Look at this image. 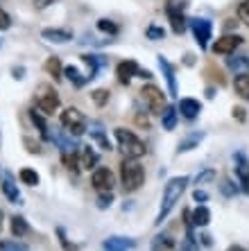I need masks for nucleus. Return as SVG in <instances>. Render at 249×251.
I'll use <instances>...</instances> for the list:
<instances>
[{
	"instance_id": "nucleus-1",
	"label": "nucleus",
	"mask_w": 249,
	"mask_h": 251,
	"mask_svg": "<svg viewBox=\"0 0 249 251\" xmlns=\"http://www.w3.org/2000/svg\"><path fill=\"white\" fill-rule=\"evenodd\" d=\"M186 186H188V176H174V179H170L168 183H166V190H163V199H161V208H159V215L157 220H154V224H163L166 222V217L170 215V210L174 208V204L181 199V195H184Z\"/></svg>"
},
{
	"instance_id": "nucleus-2",
	"label": "nucleus",
	"mask_w": 249,
	"mask_h": 251,
	"mask_svg": "<svg viewBox=\"0 0 249 251\" xmlns=\"http://www.w3.org/2000/svg\"><path fill=\"white\" fill-rule=\"evenodd\" d=\"M113 138L118 143V150H120L122 158H140L147 152L145 143L134 131H129V129H122V127L113 129Z\"/></svg>"
},
{
	"instance_id": "nucleus-3",
	"label": "nucleus",
	"mask_w": 249,
	"mask_h": 251,
	"mask_svg": "<svg viewBox=\"0 0 249 251\" xmlns=\"http://www.w3.org/2000/svg\"><path fill=\"white\" fill-rule=\"evenodd\" d=\"M120 181L125 193H134L145 183V168L138 158H125L120 163Z\"/></svg>"
},
{
	"instance_id": "nucleus-4",
	"label": "nucleus",
	"mask_w": 249,
	"mask_h": 251,
	"mask_svg": "<svg viewBox=\"0 0 249 251\" xmlns=\"http://www.w3.org/2000/svg\"><path fill=\"white\" fill-rule=\"evenodd\" d=\"M59 120H61V127H64L68 134H73V136H82L84 131H86V127H88L86 118H84V113H82L77 106H68V109H64Z\"/></svg>"
},
{
	"instance_id": "nucleus-5",
	"label": "nucleus",
	"mask_w": 249,
	"mask_h": 251,
	"mask_svg": "<svg viewBox=\"0 0 249 251\" xmlns=\"http://www.w3.org/2000/svg\"><path fill=\"white\" fill-rule=\"evenodd\" d=\"M36 109H39L43 116H53L55 111L59 109V95L55 88L41 84L39 93H36Z\"/></svg>"
},
{
	"instance_id": "nucleus-6",
	"label": "nucleus",
	"mask_w": 249,
	"mask_h": 251,
	"mask_svg": "<svg viewBox=\"0 0 249 251\" xmlns=\"http://www.w3.org/2000/svg\"><path fill=\"white\" fill-rule=\"evenodd\" d=\"M140 98L147 102L152 113H159L161 109H166V95H163V91L159 86H154V84H145V86L140 88Z\"/></svg>"
},
{
	"instance_id": "nucleus-7",
	"label": "nucleus",
	"mask_w": 249,
	"mask_h": 251,
	"mask_svg": "<svg viewBox=\"0 0 249 251\" xmlns=\"http://www.w3.org/2000/svg\"><path fill=\"white\" fill-rule=\"evenodd\" d=\"M191 29H193V36L197 39V46L206 50L209 48V39H211V32H213V23L206 21V18H191Z\"/></svg>"
},
{
	"instance_id": "nucleus-8",
	"label": "nucleus",
	"mask_w": 249,
	"mask_h": 251,
	"mask_svg": "<svg viewBox=\"0 0 249 251\" xmlns=\"http://www.w3.org/2000/svg\"><path fill=\"white\" fill-rule=\"evenodd\" d=\"M91 183L93 188L98 190V193H111L113 190V186H116V176H113V172H111L109 168H95L93 170V176H91Z\"/></svg>"
},
{
	"instance_id": "nucleus-9",
	"label": "nucleus",
	"mask_w": 249,
	"mask_h": 251,
	"mask_svg": "<svg viewBox=\"0 0 249 251\" xmlns=\"http://www.w3.org/2000/svg\"><path fill=\"white\" fill-rule=\"evenodd\" d=\"M240 43H243V39L238 34H224L213 43V52L215 54H233Z\"/></svg>"
},
{
	"instance_id": "nucleus-10",
	"label": "nucleus",
	"mask_w": 249,
	"mask_h": 251,
	"mask_svg": "<svg viewBox=\"0 0 249 251\" xmlns=\"http://www.w3.org/2000/svg\"><path fill=\"white\" fill-rule=\"evenodd\" d=\"M70 136H73V134H68L66 129H57V131H50V140H55V143H57V147L61 150V154L77 152V150H75L77 143L70 138Z\"/></svg>"
},
{
	"instance_id": "nucleus-11",
	"label": "nucleus",
	"mask_w": 249,
	"mask_h": 251,
	"mask_svg": "<svg viewBox=\"0 0 249 251\" xmlns=\"http://www.w3.org/2000/svg\"><path fill=\"white\" fill-rule=\"evenodd\" d=\"M138 64L134 61V59H125V61H120L116 68V75H118V82L120 84H129L134 79V77L138 75Z\"/></svg>"
},
{
	"instance_id": "nucleus-12",
	"label": "nucleus",
	"mask_w": 249,
	"mask_h": 251,
	"mask_svg": "<svg viewBox=\"0 0 249 251\" xmlns=\"http://www.w3.org/2000/svg\"><path fill=\"white\" fill-rule=\"evenodd\" d=\"M166 12H168V18H170L172 29L177 32V34H181V32L186 29V16H184V12H181V7H177V9H174V0H168Z\"/></svg>"
},
{
	"instance_id": "nucleus-13",
	"label": "nucleus",
	"mask_w": 249,
	"mask_h": 251,
	"mask_svg": "<svg viewBox=\"0 0 249 251\" xmlns=\"http://www.w3.org/2000/svg\"><path fill=\"white\" fill-rule=\"evenodd\" d=\"M159 66H161L163 77H166V82H168L170 95H172V98H177V93H179V84H177V79H174V68H172V64H170L166 57H161V54H159Z\"/></svg>"
},
{
	"instance_id": "nucleus-14",
	"label": "nucleus",
	"mask_w": 249,
	"mask_h": 251,
	"mask_svg": "<svg viewBox=\"0 0 249 251\" xmlns=\"http://www.w3.org/2000/svg\"><path fill=\"white\" fill-rule=\"evenodd\" d=\"M136 247L132 238H120V235H113V238H107L102 242V249L105 251H132Z\"/></svg>"
},
{
	"instance_id": "nucleus-15",
	"label": "nucleus",
	"mask_w": 249,
	"mask_h": 251,
	"mask_svg": "<svg viewBox=\"0 0 249 251\" xmlns=\"http://www.w3.org/2000/svg\"><path fill=\"white\" fill-rule=\"evenodd\" d=\"M41 36L50 43H68L70 39H73V32L64 29V27H46L41 32Z\"/></svg>"
},
{
	"instance_id": "nucleus-16",
	"label": "nucleus",
	"mask_w": 249,
	"mask_h": 251,
	"mask_svg": "<svg viewBox=\"0 0 249 251\" xmlns=\"http://www.w3.org/2000/svg\"><path fill=\"white\" fill-rule=\"evenodd\" d=\"M177 111H179L184 118H188V120H195V118L199 116V111H202V104H199L195 98H181Z\"/></svg>"
},
{
	"instance_id": "nucleus-17",
	"label": "nucleus",
	"mask_w": 249,
	"mask_h": 251,
	"mask_svg": "<svg viewBox=\"0 0 249 251\" xmlns=\"http://www.w3.org/2000/svg\"><path fill=\"white\" fill-rule=\"evenodd\" d=\"M88 134H91V138L98 143L105 152H109V150H113V145L109 143V138H107V134H105V127L100 123H88V129H86Z\"/></svg>"
},
{
	"instance_id": "nucleus-18",
	"label": "nucleus",
	"mask_w": 249,
	"mask_h": 251,
	"mask_svg": "<svg viewBox=\"0 0 249 251\" xmlns=\"http://www.w3.org/2000/svg\"><path fill=\"white\" fill-rule=\"evenodd\" d=\"M0 186H2V193H5V197L9 199L12 204H23V201H21V193H18V186L14 183V179H12L9 172L2 175V183H0Z\"/></svg>"
},
{
	"instance_id": "nucleus-19",
	"label": "nucleus",
	"mask_w": 249,
	"mask_h": 251,
	"mask_svg": "<svg viewBox=\"0 0 249 251\" xmlns=\"http://www.w3.org/2000/svg\"><path fill=\"white\" fill-rule=\"evenodd\" d=\"M174 249H177V240L168 231H163V233H159L152 240V251H174Z\"/></svg>"
},
{
	"instance_id": "nucleus-20",
	"label": "nucleus",
	"mask_w": 249,
	"mask_h": 251,
	"mask_svg": "<svg viewBox=\"0 0 249 251\" xmlns=\"http://www.w3.org/2000/svg\"><path fill=\"white\" fill-rule=\"evenodd\" d=\"M82 61H84V64H88V68H91V73H88V77H86L88 82L98 75V70L102 68V66H107V59L100 57V54H82Z\"/></svg>"
},
{
	"instance_id": "nucleus-21",
	"label": "nucleus",
	"mask_w": 249,
	"mask_h": 251,
	"mask_svg": "<svg viewBox=\"0 0 249 251\" xmlns=\"http://www.w3.org/2000/svg\"><path fill=\"white\" fill-rule=\"evenodd\" d=\"M236 175L243 183V188L249 193V161H245L243 154H236Z\"/></svg>"
},
{
	"instance_id": "nucleus-22",
	"label": "nucleus",
	"mask_w": 249,
	"mask_h": 251,
	"mask_svg": "<svg viewBox=\"0 0 249 251\" xmlns=\"http://www.w3.org/2000/svg\"><path fill=\"white\" fill-rule=\"evenodd\" d=\"M226 66L236 73V75H249V57H229L226 59Z\"/></svg>"
},
{
	"instance_id": "nucleus-23",
	"label": "nucleus",
	"mask_w": 249,
	"mask_h": 251,
	"mask_svg": "<svg viewBox=\"0 0 249 251\" xmlns=\"http://www.w3.org/2000/svg\"><path fill=\"white\" fill-rule=\"evenodd\" d=\"M29 118H32V123H34L36 129H39L41 138L50 140V131H48V123H46V118H43V113H41L39 109H29Z\"/></svg>"
},
{
	"instance_id": "nucleus-24",
	"label": "nucleus",
	"mask_w": 249,
	"mask_h": 251,
	"mask_svg": "<svg viewBox=\"0 0 249 251\" xmlns=\"http://www.w3.org/2000/svg\"><path fill=\"white\" fill-rule=\"evenodd\" d=\"M191 222L195 224V226H206V224L211 222V210L204 204L197 206V208L193 210V215H191Z\"/></svg>"
},
{
	"instance_id": "nucleus-25",
	"label": "nucleus",
	"mask_w": 249,
	"mask_h": 251,
	"mask_svg": "<svg viewBox=\"0 0 249 251\" xmlns=\"http://www.w3.org/2000/svg\"><path fill=\"white\" fill-rule=\"evenodd\" d=\"M46 73L53 77L55 82H61V77H64V68H61V61L59 57H50L46 61Z\"/></svg>"
},
{
	"instance_id": "nucleus-26",
	"label": "nucleus",
	"mask_w": 249,
	"mask_h": 251,
	"mask_svg": "<svg viewBox=\"0 0 249 251\" xmlns=\"http://www.w3.org/2000/svg\"><path fill=\"white\" fill-rule=\"evenodd\" d=\"M80 165H82V170H93L95 165H98V154L93 152L88 145L84 147L82 154H80Z\"/></svg>"
},
{
	"instance_id": "nucleus-27",
	"label": "nucleus",
	"mask_w": 249,
	"mask_h": 251,
	"mask_svg": "<svg viewBox=\"0 0 249 251\" xmlns=\"http://www.w3.org/2000/svg\"><path fill=\"white\" fill-rule=\"evenodd\" d=\"M204 134H191V136H186L184 140L179 143V147H177V154H184V152H191V150H195L199 143H202Z\"/></svg>"
},
{
	"instance_id": "nucleus-28",
	"label": "nucleus",
	"mask_w": 249,
	"mask_h": 251,
	"mask_svg": "<svg viewBox=\"0 0 249 251\" xmlns=\"http://www.w3.org/2000/svg\"><path fill=\"white\" fill-rule=\"evenodd\" d=\"M29 233V224L25 222V217L14 215L12 217V235L14 238H25Z\"/></svg>"
},
{
	"instance_id": "nucleus-29",
	"label": "nucleus",
	"mask_w": 249,
	"mask_h": 251,
	"mask_svg": "<svg viewBox=\"0 0 249 251\" xmlns=\"http://www.w3.org/2000/svg\"><path fill=\"white\" fill-rule=\"evenodd\" d=\"M233 91L243 100H249V75H236L233 77Z\"/></svg>"
},
{
	"instance_id": "nucleus-30",
	"label": "nucleus",
	"mask_w": 249,
	"mask_h": 251,
	"mask_svg": "<svg viewBox=\"0 0 249 251\" xmlns=\"http://www.w3.org/2000/svg\"><path fill=\"white\" fill-rule=\"evenodd\" d=\"M161 125H163V129H168V131H172V129L177 127V109H174V106H166L161 111Z\"/></svg>"
},
{
	"instance_id": "nucleus-31",
	"label": "nucleus",
	"mask_w": 249,
	"mask_h": 251,
	"mask_svg": "<svg viewBox=\"0 0 249 251\" xmlns=\"http://www.w3.org/2000/svg\"><path fill=\"white\" fill-rule=\"evenodd\" d=\"M18 176H21V181L28 183V186H39L41 179H39V172L32 168H23L21 172H18Z\"/></svg>"
},
{
	"instance_id": "nucleus-32",
	"label": "nucleus",
	"mask_w": 249,
	"mask_h": 251,
	"mask_svg": "<svg viewBox=\"0 0 249 251\" xmlns=\"http://www.w3.org/2000/svg\"><path fill=\"white\" fill-rule=\"evenodd\" d=\"M61 163H64L66 170H70L73 175H77L80 172V161H77V152H70V154H61Z\"/></svg>"
},
{
	"instance_id": "nucleus-33",
	"label": "nucleus",
	"mask_w": 249,
	"mask_h": 251,
	"mask_svg": "<svg viewBox=\"0 0 249 251\" xmlns=\"http://www.w3.org/2000/svg\"><path fill=\"white\" fill-rule=\"evenodd\" d=\"M64 75H68V79H70L73 84H75L77 88L86 84V77H82V75H80V70H77L75 66H66V68H64Z\"/></svg>"
},
{
	"instance_id": "nucleus-34",
	"label": "nucleus",
	"mask_w": 249,
	"mask_h": 251,
	"mask_svg": "<svg viewBox=\"0 0 249 251\" xmlns=\"http://www.w3.org/2000/svg\"><path fill=\"white\" fill-rule=\"evenodd\" d=\"M98 29H100V32H105V34H111V36H116L118 32H120V27H118L113 21H109V18H100V21H98Z\"/></svg>"
},
{
	"instance_id": "nucleus-35",
	"label": "nucleus",
	"mask_w": 249,
	"mask_h": 251,
	"mask_svg": "<svg viewBox=\"0 0 249 251\" xmlns=\"http://www.w3.org/2000/svg\"><path fill=\"white\" fill-rule=\"evenodd\" d=\"M91 100L98 106H105L107 102H109V91H107V88H95V91L91 93Z\"/></svg>"
},
{
	"instance_id": "nucleus-36",
	"label": "nucleus",
	"mask_w": 249,
	"mask_h": 251,
	"mask_svg": "<svg viewBox=\"0 0 249 251\" xmlns=\"http://www.w3.org/2000/svg\"><path fill=\"white\" fill-rule=\"evenodd\" d=\"M145 36H147L150 41H161L163 36H166V29L159 27V25H150V27H147V32H145Z\"/></svg>"
},
{
	"instance_id": "nucleus-37",
	"label": "nucleus",
	"mask_w": 249,
	"mask_h": 251,
	"mask_svg": "<svg viewBox=\"0 0 249 251\" xmlns=\"http://www.w3.org/2000/svg\"><path fill=\"white\" fill-rule=\"evenodd\" d=\"M213 179H215V170H202V172L195 176V183L202 186V183H209V181H213Z\"/></svg>"
},
{
	"instance_id": "nucleus-38",
	"label": "nucleus",
	"mask_w": 249,
	"mask_h": 251,
	"mask_svg": "<svg viewBox=\"0 0 249 251\" xmlns=\"http://www.w3.org/2000/svg\"><path fill=\"white\" fill-rule=\"evenodd\" d=\"M238 18H240L245 25H249V0H243V2L238 5Z\"/></svg>"
},
{
	"instance_id": "nucleus-39",
	"label": "nucleus",
	"mask_w": 249,
	"mask_h": 251,
	"mask_svg": "<svg viewBox=\"0 0 249 251\" xmlns=\"http://www.w3.org/2000/svg\"><path fill=\"white\" fill-rule=\"evenodd\" d=\"M220 190H222V195H224V197H233V195L238 193V188L233 186L231 181H222L220 183Z\"/></svg>"
},
{
	"instance_id": "nucleus-40",
	"label": "nucleus",
	"mask_w": 249,
	"mask_h": 251,
	"mask_svg": "<svg viewBox=\"0 0 249 251\" xmlns=\"http://www.w3.org/2000/svg\"><path fill=\"white\" fill-rule=\"evenodd\" d=\"M9 27H12V18H9V14L5 9H0V29H9Z\"/></svg>"
},
{
	"instance_id": "nucleus-41",
	"label": "nucleus",
	"mask_w": 249,
	"mask_h": 251,
	"mask_svg": "<svg viewBox=\"0 0 249 251\" xmlns=\"http://www.w3.org/2000/svg\"><path fill=\"white\" fill-rule=\"evenodd\" d=\"M111 201H113V197H111L109 193H102L100 195V199H98V208H109Z\"/></svg>"
},
{
	"instance_id": "nucleus-42",
	"label": "nucleus",
	"mask_w": 249,
	"mask_h": 251,
	"mask_svg": "<svg viewBox=\"0 0 249 251\" xmlns=\"http://www.w3.org/2000/svg\"><path fill=\"white\" fill-rule=\"evenodd\" d=\"M23 143H25V147H28V152L41 154V145H39V143H36V140H29V138H25Z\"/></svg>"
},
{
	"instance_id": "nucleus-43",
	"label": "nucleus",
	"mask_w": 249,
	"mask_h": 251,
	"mask_svg": "<svg viewBox=\"0 0 249 251\" xmlns=\"http://www.w3.org/2000/svg\"><path fill=\"white\" fill-rule=\"evenodd\" d=\"M57 235H59V242H61V247H64V251H75V245H70V242H66V238H64V231H61V228H57Z\"/></svg>"
},
{
	"instance_id": "nucleus-44",
	"label": "nucleus",
	"mask_w": 249,
	"mask_h": 251,
	"mask_svg": "<svg viewBox=\"0 0 249 251\" xmlns=\"http://www.w3.org/2000/svg\"><path fill=\"white\" fill-rule=\"evenodd\" d=\"M134 120H136V125H138V127L150 129V120H147V116H145V113H138V116L134 118Z\"/></svg>"
},
{
	"instance_id": "nucleus-45",
	"label": "nucleus",
	"mask_w": 249,
	"mask_h": 251,
	"mask_svg": "<svg viewBox=\"0 0 249 251\" xmlns=\"http://www.w3.org/2000/svg\"><path fill=\"white\" fill-rule=\"evenodd\" d=\"M5 251H28L23 245H18V242H2Z\"/></svg>"
},
{
	"instance_id": "nucleus-46",
	"label": "nucleus",
	"mask_w": 249,
	"mask_h": 251,
	"mask_svg": "<svg viewBox=\"0 0 249 251\" xmlns=\"http://www.w3.org/2000/svg\"><path fill=\"white\" fill-rule=\"evenodd\" d=\"M193 199L199 201V204H204V201H209V195L204 193V190H195V193H193Z\"/></svg>"
},
{
	"instance_id": "nucleus-47",
	"label": "nucleus",
	"mask_w": 249,
	"mask_h": 251,
	"mask_svg": "<svg viewBox=\"0 0 249 251\" xmlns=\"http://www.w3.org/2000/svg\"><path fill=\"white\" fill-rule=\"evenodd\" d=\"M53 2H57V0H34V5L39 7V9H43V7H48V5H53Z\"/></svg>"
},
{
	"instance_id": "nucleus-48",
	"label": "nucleus",
	"mask_w": 249,
	"mask_h": 251,
	"mask_svg": "<svg viewBox=\"0 0 249 251\" xmlns=\"http://www.w3.org/2000/svg\"><path fill=\"white\" fill-rule=\"evenodd\" d=\"M12 73H14V77H16V79H23V73H25V70L23 68H14Z\"/></svg>"
},
{
	"instance_id": "nucleus-49",
	"label": "nucleus",
	"mask_w": 249,
	"mask_h": 251,
	"mask_svg": "<svg viewBox=\"0 0 249 251\" xmlns=\"http://www.w3.org/2000/svg\"><path fill=\"white\" fill-rule=\"evenodd\" d=\"M138 77H145V79H150L152 73H150V70H138Z\"/></svg>"
},
{
	"instance_id": "nucleus-50",
	"label": "nucleus",
	"mask_w": 249,
	"mask_h": 251,
	"mask_svg": "<svg viewBox=\"0 0 249 251\" xmlns=\"http://www.w3.org/2000/svg\"><path fill=\"white\" fill-rule=\"evenodd\" d=\"M233 111H236V118H238V120H245V113H243V109H240V106H238V109H233Z\"/></svg>"
},
{
	"instance_id": "nucleus-51",
	"label": "nucleus",
	"mask_w": 249,
	"mask_h": 251,
	"mask_svg": "<svg viewBox=\"0 0 249 251\" xmlns=\"http://www.w3.org/2000/svg\"><path fill=\"white\" fill-rule=\"evenodd\" d=\"M206 98H215V91H213V88H206Z\"/></svg>"
},
{
	"instance_id": "nucleus-52",
	"label": "nucleus",
	"mask_w": 249,
	"mask_h": 251,
	"mask_svg": "<svg viewBox=\"0 0 249 251\" xmlns=\"http://www.w3.org/2000/svg\"><path fill=\"white\" fill-rule=\"evenodd\" d=\"M2 220H5V215H2V210H0V231H2Z\"/></svg>"
},
{
	"instance_id": "nucleus-53",
	"label": "nucleus",
	"mask_w": 249,
	"mask_h": 251,
	"mask_svg": "<svg viewBox=\"0 0 249 251\" xmlns=\"http://www.w3.org/2000/svg\"><path fill=\"white\" fill-rule=\"evenodd\" d=\"M226 251H243L240 247H231V249H226Z\"/></svg>"
},
{
	"instance_id": "nucleus-54",
	"label": "nucleus",
	"mask_w": 249,
	"mask_h": 251,
	"mask_svg": "<svg viewBox=\"0 0 249 251\" xmlns=\"http://www.w3.org/2000/svg\"><path fill=\"white\" fill-rule=\"evenodd\" d=\"M0 251H5V247H2V242H0Z\"/></svg>"
},
{
	"instance_id": "nucleus-55",
	"label": "nucleus",
	"mask_w": 249,
	"mask_h": 251,
	"mask_svg": "<svg viewBox=\"0 0 249 251\" xmlns=\"http://www.w3.org/2000/svg\"><path fill=\"white\" fill-rule=\"evenodd\" d=\"M0 46H2V43H0Z\"/></svg>"
}]
</instances>
